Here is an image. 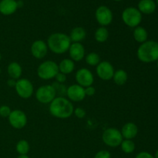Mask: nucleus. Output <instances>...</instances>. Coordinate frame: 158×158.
<instances>
[{
	"label": "nucleus",
	"mask_w": 158,
	"mask_h": 158,
	"mask_svg": "<svg viewBox=\"0 0 158 158\" xmlns=\"http://www.w3.org/2000/svg\"><path fill=\"white\" fill-rule=\"evenodd\" d=\"M49 113L58 119L69 118L73 114L74 106L72 102L63 97H56L49 103Z\"/></svg>",
	"instance_id": "obj_1"
},
{
	"label": "nucleus",
	"mask_w": 158,
	"mask_h": 158,
	"mask_svg": "<svg viewBox=\"0 0 158 158\" xmlns=\"http://www.w3.org/2000/svg\"><path fill=\"white\" fill-rule=\"evenodd\" d=\"M71 42L69 36L63 32H55L48 37L46 44L48 49L55 54H63L67 52L70 46Z\"/></svg>",
	"instance_id": "obj_2"
},
{
	"label": "nucleus",
	"mask_w": 158,
	"mask_h": 158,
	"mask_svg": "<svg viewBox=\"0 0 158 158\" xmlns=\"http://www.w3.org/2000/svg\"><path fill=\"white\" fill-rule=\"evenodd\" d=\"M138 60L142 63H150L157 61L158 43L149 40L141 43L137 51Z\"/></svg>",
	"instance_id": "obj_3"
},
{
	"label": "nucleus",
	"mask_w": 158,
	"mask_h": 158,
	"mask_svg": "<svg viewBox=\"0 0 158 158\" xmlns=\"http://www.w3.org/2000/svg\"><path fill=\"white\" fill-rule=\"evenodd\" d=\"M59 73L58 64L52 60H46L37 68V75L40 79L49 80L55 78Z\"/></svg>",
	"instance_id": "obj_4"
},
{
	"label": "nucleus",
	"mask_w": 158,
	"mask_h": 158,
	"mask_svg": "<svg viewBox=\"0 0 158 158\" xmlns=\"http://www.w3.org/2000/svg\"><path fill=\"white\" fill-rule=\"evenodd\" d=\"M122 20L126 26L136 28L141 23L142 14L137 8L127 7L122 12Z\"/></svg>",
	"instance_id": "obj_5"
},
{
	"label": "nucleus",
	"mask_w": 158,
	"mask_h": 158,
	"mask_svg": "<svg viewBox=\"0 0 158 158\" xmlns=\"http://www.w3.org/2000/svg\"><path fill=\"white\" fill-rule=\"evenodd\" d=\"M123 140V136L120 131L115 127L107 128L102 134V140L106 146L110 148L119 147Z\"/></svg>",
	"instance_id": "obj_6"
},
{
	"label": "nucleus",
	"mask_w": 158,
	"mask_h": 158,
	"mask_svg": "<svg viewBox=\"0 0 158 158\" xmlns=\"http://www.w3.org/2000/svg\"><path fill=\"white\" fill-rule=\"evenodd\" d=\"M56 97V93L52 85H43L35 91V98L43 104H49Z\"/></svg>",
	"instance_id": "obj_7"
},
{
	"label": "nucleus",
	"mask_w": 158,
	"mask_h": 158,
	"mask_svg": "<svg viewBox=\"0 0 158 158\" xmlns=\"http://www.w3.org/2000/svg\"><path fill=\"white\" fill-rule=\"evenodd\" d=\"M15 89L19 97L23 99L30 98L34 92L33 85L26 78H20L16 80Z\"/></svg>",
	"instance_id": "obj_8"
},
{
	"label": "nucleus",
	"mask_w": 158,
	"mask_h": 158,
	"mask_svg": "<svg viewBox=\"0 0 158 158\" xmlns=\"http://www.w3.org/2000/svg\"><path fill=\"white\" fill-rule=\"evenodd\" d=\"M95 18L97 23L101 26L106 27L111 24L114 19L112 11L106 6H100L95 12Z\"/></svg>",
	"instance_id": "obj_9"
},
{
	"label": "nucleus",
	"mask_w": 158,
	"mask_h": 158,
	"mask_svg": "<svg viewBox=\"0 0 158 158\" xmlns=\"http://www.w3.org/2000/svg\"><path fill=\"white\" fill-rule=\"evenodd\" d=\"M9 124L17 130L23 129L26 127L28 119L26 114L21 110H12L10 115L8 117Z\"/></svg>",
	"instance_id": "obj_10"
},
{
	"label": "nucleus",
	"mask_w": 158,
	"mask_h": 158,
	"mask_svg": "<svg viewBox=\"0 0 158 158\" xmlns=\"http://www.w3.org/2000/svg\"><path fill=\"white\" fill-rule=\"evenodd\" d=\"M96 72L100 79L103 81H109L113 79L114 70V66L108 61H101L96 68Z\"/></svg>",
	"instance_id": "obj_11"
},
{
	"label": "nucleus",
	"mask_w": 158,
	"mask_h": 158,
	"mask_svg": "<svg viewBox=\"0 0 158 158\" xmlns=\"http://www.w3.org/2000/svg\"><path fill=\"white\" fill-rule=\"evenodd\" d=\"M76 81L77 84L86 88L92 86L94 82V76L89 69L86 68H81L78 69L75 75Z\"/></svg>",
	"instance_id": "obj_12"
},
{
	"label": "nucleus",
	"mask_w": 158,
	"mask_h": 158,
	"mask_svg": "<svg viewBox=\"0 0 158 158\" xmlns=\"http://www.w3.org/2000/svg\"><path fill=\"white\" fill-rule=\"evenodd\" d=\"M66 95L67 96L68 100L71 102H80L86 97L84 88L77 83L70 85L69 87H67Z\"/></svg>",
	"instance_id": "obj_13"
},
{
	"label": "nucleus",
	"mask_w": 158,
	"mask_h": 158,
	"mask_svg": "<svg viewBox=\"0 0 158 158\" xmlns=\"http://www.w3.org/2000/svg\"><path fill=\"white\" fill-rule=\"evenodd\" d=\"M48 46L46 42L43 40H38L34 41L31 45L30 51L32 56L35 57V59L41 60L43 59L48 52Z\"/></svg>",
	"instance_id": "obj_14"
},
{
	"label": "nucleus",
	"mask_w": 158,
	"mask_h": 158,
	"mask_svg": "<svg viewBox=\"0 0 158 158\" xmlns=\"http://www.w3.org/2000/svg\"><path fill=\"white\" fill-rule=\"evenodd\" d=\"M69 57L71 60L75 62H80L85 57V48L81 43H71L69 49Z\"/></svg>",
	"instance_id": "obj_15"
},
{
	"label": "nucleus",
	"mask_w": 158,
	"mask_h": 158,
	"mask_svg": "<svg viewBox=\"0 0 158 158\" xmlns=\"http://www.w3.org/2000/svg\"><path fill=\"white\" fill-rule=\"evenodd\" d=\"M18 9L16 0H1L0 1V13L4 15H11Z\"/></svg>",
	"instance_id": "obj_16"
},
{
	"label": "nucleus",
	"mask_w": 158,
	"mask_h": 158,
	"mask_svg": "<svg viewBox=\"0 0 158 158\" xmlns=\"http://www.w3.org/2000/svg\"><path fill=\"white\" fill-rule=\"evenodd\" d=\"M120 132L123 136V138L127 140H132L137 137L138 134V127L134 123L128 122L123 125Z\"/></svg>",
	"instance_id": "obj_17"
},
{
	"label": "nucleus",
	"mask_w": 158,
	"mask_h": 158,
	"mask_svg": "<svg viewBox=\"0 0 158 158\" xmlns=\"http://www.w3.org/2000/svg\"><path fill=\"white\" fill-rule=\"evenodd\" d=\"M156 2L154 0H140L138 2L137 9L141 12V14H150L154 13L156 10Z\"/></svg>",
	"instance_id": "obj_18"
},
{
	"label": "nucleus",
	"mask_w": 158,
	"mask_h": 158,
	"mask_svg": "<svg viewBox=\"0 0 158 158\" xmlns=\"http://www.w3.org/2000/svg\"><path fill=\"white\" fill-rule=\"evenodd\" d=\"M7 73L11 79L18 80L23 74V68L17 62H12L8 65Z\"/></svg>",
	"instance_id": "obj_19"
},
{
	"label": "nucleus",
	"mask_w": 158,
	"mask_h": 158,
	"mask_svg": "<svg viewBox=\"0 0 158 158\" xmlns=\"http://www.w3.org/2000/svg\"><path fill=\"white\" fill-rule=\"evenodd\" d=\"M69 36L73 43H80L86 38V32L84 28L77 26L71 30Z\"/></svg>",
	"instance_id": "obj_20"
},
{
	"label": "nucleus",
	"mask_w": 158,
	"mask_h": 158,
	"mask_svg": "<svg viewBox=\"0 0 158 158\" xmlns=\"http://www.w3.org/2000/svg\"><path fill=\"white\" fill-rule=\"evenodd\" d=\"M59 72L68 75L73 73L75 69V63L71 59H63L58 64Z\"/></svg>",
	"instance_id": "obj_21"
},
{
	"label": "nucleus",
	"mask_w": 158,
	"mask_h": 158,
	"mask_svg": "<svg viewBox=\"0 0 158 158\" xmlns=\"http://www.w3.org/2000/svg\"><path fill=\"white\" fill-rule=\"evenodd\" d=\"M133 35H134V39L135 41H137L139 43H143L144 42L148 41V33L146 29L142 26H137L134 29V32H133Z\"/></svg>",
	"instance_id": "obj_22"
},
{
	"label": "nucleus",
	"mask_w": 158,
	"mask_h": 158,
	"mask_svg": "<svg viewBox=\"0 0 158 158\" xmlns=\"http://www.w3.org/2000/svg\"><path fill=\"white\" fill-rule=\"evenodd\" d=\"M128 74L124 69H118L115 71L113 77V80L118 86H123L127 82Z\"/></svg>",
	"instance_id": "obj_23"
},
{
	"label": "nucleus",
	"mask_w": 158,
	"mask_h": 158,
	"mask_svg": "<svg viewBox=\"0 0 158 158\" xmlns=\"http://www.w3.org/2000/svg\"><path fill=\"white\" fill-rule=\"evenodd\" d=\"M109 31L106 27L100 26V28L97 29L94 33V38L97 43H105L109 38Z\"/></svg>",
	"instance_id": "obj_24"
},
{
	"label": "nucleus",
	"mask_w": 158,
	"mask_h": 158,
	"mask_svg": "<svg viewBox=\"0 0 158 158\" xmlns=\"http://www.w3.org/2000/svg\"><path fill=\"white\" fill-rule=\"evenodd\" d=\"M15 150L19 155H27L30 150V146L27 140H20L15 146Z\"/></svg>",
	"instance_id": "obj_25"
},
{
	"label": "nucleus",
	"mask_w": 158,
	"mask_h": 158,
	"mask_svg": "<svg viewBox=\"0 0 158 158\" xmlns=\"http://www.w3.org/2000/svg\"><path fill=\"white\" fill-rule=\"evenodd\" d=\"M120 148L122 151L125 154H132L135 150V143L132 140H127L124 139L120 143Z\"/></svg>",
	"instance_id": "obj_26"
},
{
	"label": "nucleus",
	"mask_w": 158,
	"mask_h": 158,
	"mask_svg": "<svg viewBox=\"0 0 158 158\" xmlns=\"http://www.w3.org/2000/svg\"><path fill=\"white\" fill-rule=\"evenodd\" d=\"M85 60H86V63L89 66H97L100 63V57L98 53L95 52H89L86 56Z\"/></svg>",
	"instance_id": "obj_27"
},
{
	"label": "nucleus",
	"mask_w": 158,
	"mask_h": 158,
	"mask_svg": "<svg viewBox=\"0 0 158 158\" xmlns=\"http://www.w3.org/2000/svg\"><path fill=\"white\" fill-rule=\"evenodd\" d=\"M52 86H53L54 89H55L56 94L64 95V94H66V89H67V88H66V86H65V85H63V83H57V82H56V83H54Z\"/></svg>",
	"instance_id": "obj_28"
},
{
	"label": "nucleus",
	"mask_w": 158,
	"mask_h": 158,
	"mask_svg": "<svg viewBox=\"0 0 158 158\" xmlns=\"http://www.w3.org/2000/svg\"><path fill=\"white\" fill-rule=\"evenodd\" d=\"M11 112H12V110L7 105H2L0 106V117L3 118H8Z\"/></svg>",
	"instance_id": "obj_29"
},
{
	"label": "nucleus",
	"mask_w": 158,
	"mask_h": 158,
	"mask_svg": "<svg viewBox=\"0 0 158 158\" xmlns=\"http://www.w3.org/2000/svg\"><path fill=\"white\" fill-rule=\"evenodd\" d=\"M73 114L79 119H83L86 116V111L82 107H77L74 109Z\"/></svg>",
	"instance_id": "obj_30"
},
{
	"label": "nucleus",
	"mask_w": 158,
	"mask_h": 158,
	"mask_svg": "<svg viewBox=\"0 0 158 158\" xmlns=\"http://www.w3.org/2000/svg\"><path fill=\"white\" fill-rule=\"evenodd\" d=\"M94 158H111V154L106 150H102L95 154Z\"/></svg>",
	"instance_id": "obj_31"
},
{
	"label": "nucleus",
	"mask_w": 158,
	"mask_h": 158,
	"mask_svg": "<svg viewBox=\"0 0 158 158\" xmlns=\"http://www.w3.org/2000/svg\"><path fill=\"white\" fill-rule=\"evenodd\" d=\"M55 79H56V82H57V83H63H63L66 81L67 77H66V75L59 72L58 73H57V75L55 77Z\"/></svg>",
	"instance_id": "obj_32"
},
{
	"label": "nucleus",
	"mask_w": 158,
	"mask_h": 158,
	"mask_svg": "<svg viewBox=\"0 0 158 158\" xmlns=\"http://www.w3.org/2000/svg\"><path fill=\"white\" fill-rule=\"evenodd\" d=\"M85 89V94L86 96H89V97H92L96 94V89L93 86H87V87L84 88Z\"/></svg>",
	"instance_id": "obj_33"
},
{
	"label": "nucleus",
	"mask_w": 158,
	"mask_h": 158,
	"mask_svg": "<svg viewBox=\"0 0 158 158\" xmlns=\"http://www.w3.org/2000/svg\"><path fill=\"white\" fill-rule=\"evenodd\" d=\"M135 158H154V157L150 153L146 152V151H142V152L137 154Z\"/></svg>",
	"instance_id": "obj_34"
},
{
	"label": "nucleus",
	"mask_w": 158,
	"mask_h": 158,
	"mask_svg": "<svg viewBox=\"0 0 158 158\" xmlns=\"http://www.w3.org/2000/svg\"><path fill=\"white\" fill-rule=\"evenodd\" d=\"M15 83H16V80H13V79H9L7 81V85L9 86V87H14L15 88Z\"/></svg>",
	"instance_id": "obj_35"
},
{
	"label": "nucleus",
	"mask_w": 158,
	"mask_h": 158,
	"mask_svg": "<svg viewBox=\"0 0 158 158\" xmlns=\"http://www.w3.org/2000/svg\"><path fill=\"white\" fill-rule=\"evenodd\" d=\"M17 158H30L28 155H19Z\"/></svg>",
	"instance_id": "obj_36"
},
{
	"label": "nucleus",
	"mask_w": 158,
	"mask_h": 158,
	"mask_svg": "<svg viewBox=\"0 0 158 158\" xmlns=\"http://www.w3.org/2000/svg\"><path fill=\"white\" fill-rule=\"evenodd\" d=\"M154 158H158V150L157 151H156L155 155H154Z\"/></svg>",
	"instance_id": "obj_37"
},
{
	"label": "nucleus",
	"mask_w": 158,
	"mask_h": 158,
	"mask_svg": "<svg viewBox=\"0 0 158 158\" xmlns=\"http://www.w3.org/2000/svg\"><path fill=\"white\" fill-rule=\"evenodd\" d=\"M114 1H115V2H121V1H123V0H114Z\"/></svg>",
	"instance_id": "obj_38"
},
{
	"label": "nucleus",
	"mask_w": 158,
	"mask_h": 158,
	"mask_svg": "<svg viewBox=\"0 0 158 158\" xmlns=\"http://www.w3.org/2000/svg\"><path fill=\"white\" fill-rule=\"evenodd\" d=\"M1 60H2V54L1 52H0V61H1Z\"/></svg>",
	"instance_id": "obj_39"
},
{
	"label": "nucleus",
	"mask_w": 158,
	"mask_h": 158,
	"mask_svg": "<svg viewBox=\"0 0 158 158\" xmlns=\"http://www.w3.org/2000/svg\"><path fill=\"white\" fill-rule=\"evenodd\" d=\"M1 73H2V69H1V68H0V74H1Z\"/></svg>",
	"instance_id": "obj_40"
},
{
	"label": "nucleus",
	"mask_w": 158,
	"mask_h": 158,
	"mask_svg": "<svg viewBox=\"0 0 158 158\" xmlns=\"http://www.w3.org/2000/svg\"><path fill=\"white\" fill-rule=\"evenodd\" d=\"M156 2H157V4L158 5V0H156Z\"/></svg>",
	"instance_id": "obj_41"
},
{
	"label": "nucleus",
	"mask_w": 158,
	"mask_h": 158,
	"mask_svg": "<svg viewBox=\"0 0 158 158\" xmlns=\"http://www.w3.org/2000/svg\"><path fill=\"white\" fill-rule=\"evenodd\" d=\"M157 67H158V60H157Z\"/></svg>",
	"instance_id": "obj_42"
}]
</instances>
